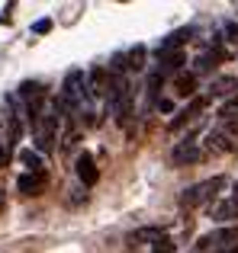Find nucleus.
<instances>
[{"mask_svg": "<svg viewBox=\"0 0 238 253\" xmlns=\"http://www.w3.org/2000/svg\"><path fill=\"white\" fill-rule=\"evenodd\" d=\"M209 218H213V221H219V224L238 221V186H235V196H232V199H226V202H216L213 209H209Z\"/></svg>", "mask_w": 238, "mask_h": 253, "instance_id": "6", "label": "nucleus"}, {"mask_svg": "<svg viewBox=\"0 0 238 253\" xmlns=\"http://www.w3.org/2000/svg\"><path fill=\"white\" fill-rule=\"evenodd\" d=\"M155 109H158V112H164V116H168V112H174V103H171V99H164V96H158Z\"/></svg>", "mask_w": 238, "mask_h": 253, "instance_id": "23", "label": "nucleus"}, {"mask_svg": "<svg viewBox=\"0 0 238 253\" xmlns=\"http://www.w3.org/2000/svg\"><path fill=\"white\" fill-rule=\"evenodd\" d=\"M164 77L158 74V71H151V77H148V96H151V103H158V86H161Z\"/></svg>", "mask_w": 238, "mask_h": 253, "instance_id": "21", "label": "nucleus"}, {"mask_svg": "<svg viewBox=\"0 0 238 253\" xmlns=\"http://www.w3.org/2000/svg\"><path fill=\"white\" fill-rule=\"evenodd\" d=\"M74 170H77V179H81L84 186H94L97 179H100V170H97V164H94V157H90V154H81V157H77Z\"/></svg>", "mask_w": 238, "mask_h": 253, "instance_id": "10", "label": "nucleus"}, {"mask_svg": "<svg viewBox=\"0 0 238 253\" xmlns=\"http://www.w3.org/2000/svg\"><path fill=\"white\" fill-rule=\"evenodd\" d=\"M193 141H196V138L187 135V141H180L174 151H171V164H174V167H187V164L200 161V148H196Z\"/></svg>", "mask_w": 238, "mask_h": 253, "instance_id": "5", "label": "nucleus"}, {"mask_svg": "<svg viewBox=\"0 0 238 253\" xmlns=\"http://www.w3.org/2000/svg\"><path fill=\"white\" fill-rule=\"evenodd\" d=\"M161 228H138V231H132V241H151V244H155V241H161Z\"/></svg>", "mask_w": 238, "mask_h": 253, "instance_id": "19", "label": "nucleus"}, {"mask_svg": "<svg viewBox=\"0 0 238 253\" xmlns=\"http://www.w3.org/2000/svg\"><path fill=\"white\" fill-rule=\"evenodd\" d=\"M81 99H84V71H68L64 77V86H61V103L68 109H81Z\"/></svg>", "mask_w": 238, "mask_h": 253, "instance_id": "3", "label": "nucleus"}, {"mask_svg": "<svg viewBox=\"0 0 238 253\" xmlns=\"http://www.w3.org/2000/svg\"><path fill=\"white\" fill-rule=\"evenodd\" d=\"M174 86H177V93H180V96H190V99L196 96V77L193 74H180Z\"/></svg>", "mask_w": 238, "mask_h": 253, "instance_id": "17", "label": "nucleus"}, {"mask_svg": "<svg viewBox=\"0 0 238 253\" xmlns=\"http://www.w3.org/2000/svg\"><path fill=\"white\" fill-rule=\"evenodd\" d=\"M110 84H113V77L107 74V68H90V93L94 96H103V93H110Z\"/></svg>", "mask_w": 238, "mask_h": 253, "instance_id": "14", "label": "nucleus"}, {"mask_svg": "<svg viewBox=\"0 0 238 253\" xmlns=\"http://www.w3.org/2000/svg\"><path fill=\"white\" fill-rule=\"evenodd\" d=\"M52 29V19H36L32 23V32H49Z\"/></svg>", "mask_w": 238, "mask_h": 253, "instance_id": "24", "label": "nucleus"}, {"mask_svg": "<svg viewBox=\"0 0 238 253\" xmlns=\"http://www.w3.org/2000/svg\"><path fill=\"white\" fill-rule=\"evenodd\" d=\"M158 74L161 77H168V74H177V71L183 68V61H187V55L183 51H171V55H158Z\"/></svg>", "mask_w": 238, "mask_h": 253, "instance_id": "13", "label": "nucleus"}, {"mask_svg": "<svg viewBox=\"0 0 238 253\" xmlns=\"http://www.w3.org/2000/svg\"><path fill=\"white\" fill-rule=\"evenodd\" d=\"M206 103H209L206 96H193V99L187 103V109H180V116H174V119H171V131H177V128H183L187 122H193V119L200 116L203 109H206Z\"/></svg>", "mask_w": 238, "mask_h": 253, "instance_id": "7", "label": "nucleus"}, {"mask_svg": "<svg viewBox=\"0 0 238 253\" xmlns=\"http://www.w3.org/2000/svg\"><path fill=\"white\" fill-rule=\"evenodd\" d=\"M45 183H49V176H45V173H23V176L16 179V189L26 192V196H36V192L45 189Z\"/></svg>", "mask_w": 238, "mask_h": 253, "instance_id": "12", "label": "nucleus"}, {"mask_svg": "<svg viewBox=\"0 0 238 253\" xmlns=\"http://www.w3.org/2000/svg\"><path fill=\"white\" fill-rule=\"evenodd\" d=\"M151 253H174V241H168V237L155 241V244H151Z\"/></svg>", "mask_w": 238, "mask_h": 253, "instance_id": "22", "label": "nucleus"}, {"mask_svg": "<svg viewBox=\"0 0 238 253\" xmlns=\"http://www.w3.org/2000/svg\"><path fill=\"white\" fill-rule=\"evenodd\" d=\"M0 161H3V151H0Z\"/></svg>", "mask_w": 238, "mask_h": 253, "instance_id": "26", "label": "nucleus"}, {"mask_svg": "<svg viewBox=\"0 0 238 253\" xmlns=\"http://www.w3.org/2000/svg\"><path fill=\"white\" fill-rule=\"evenodd\" d=\"M190 36H193V26H187V29H177V32H171L168 39H161V42H158L155 55H171V51H180V45H183V42H190Z\"/></svg>", "mask_w": 238, "mask_h": 253, "instance_id": "9", "label": "nucleus"}, {"mask_svg": "<svg viewBox=\"0 0 238 253\" xmlns=\"http://www.w3.org/2000/svg\"><path fill=\"white\" fill-rule=\"evenodd\" d=\"M19 161L29 167V173H42V157L36 151H19Z\"/></svg>", "mask_w": 238, "mask_h": 253, "instance_id": "18", "label": "nucleus"}, {"mask_svg": "<svg viewBox=\"0 0 238 253\" xmlns=\"http://www.w3.org/2000/svg\"><path fill=\"white\" fill-rule=\"evenodd\" d=\"M222 186H226V176H209V179H203V183H193L190 189L180 192V205L183 209H200V205H206Z\"/></svg>", "mask_w": 238, "mask_h": 253, "instance_id": "1", "label": "nucleus"}, {"mask_svg": "<svg viewBox=\"0 0 238 253\" xmlns=\"http://www.w3.org/2000/svg\"><path fill=\"white\" fill-rule=\"evenodd\" d=\"M226 58V51L216 45V48H209V51H203L200 58H196V71H209V68H216V64Z\"/></svg>", "mask_w": 238, "mask_h": 253, "instance_id": "16", "label": "nucleus"}, {"mask_svg": "<svg viewBox=\"0 0 238 253\" xmlns=\"http://www.w3.org/2000/svg\"><path fill=\"white\" fill-rule=\"evenodd\" d=\"M219 253H238V244H235V247H229V250H219Z\"/></svg>", "mask_w": 238, "mask_h": 253, "instance_id": "25", "label": "nucleus"}, {"mask_svg": "<svg viewBox=\"0 0 238 253\" xmlns=\"http://www.w3.org/2000/svg\"><path fill=\"white\" fill-rule=\"evenodd\" d=\"M55 125H58V112H49L45 119H39V125H36V148L39 151H52V144H55Z\"/></svg>", "mask_w": 238, "mask_h": 253, "instance_id": "4", "label": "nucleus"}, {"mask_svg": "<svg viewBox=\"0 0 238 253\" xmlns=\"http://www.w3.org/2000/svg\"><path fill=\"white\" fill-rule=\"evenodd\" d=\"M125 64H129L132 71H142L145 68V48H142V45H135V48L129 51V61H125Z\"/></svg>", "mask_w": 238, "mask_h": 253, "instance_id": "20", "label": "nucleus"}, {"mask_svg": "<svg viewBox=\"0 0 238 253\" xmlns=\"http://www.w3.org/2000/svg\"><path fill=\"white\" fill-rule=\"evenodd\" d=\"M235 244H238V228H219V231H213V234H203L200 241H196V250L219 253V250L235 247Z\"/></svg>", "mask_w": 238, "mask_h": 253, "instance_id": "2", "label": "nucleus"}, {"mask_svg": "<svg viewBox=\"0 0 238 253\" xmlns=\"http://www.w3.org/2000/svg\"><path fill=\"white\" fill-rule=\"evenodd\" d=\"M235 86H238V81L226 74V77H216V81L209 84V93H213V96H232Z\"/></svg>", "mask_w": 238, "mask_h": 253, "instance_id": "15", "label": "nucleus"}, {"mask_svg": "<svg viewBox=\"0 0 238 253\" xmlns=\"http://www.w3.org/2000/svg\"><path fill=\"white\" fill-rule=\"evenodd\" d=\"M219 128L232 131V135H238V96H232L226 106L219 109Z\"/></svg>", "mask_w": 238, "mask_h": 253, "instance_id": "11", "label": "nucleus"}, {"mask_svg": "<svg viewBox=\"0 0 238 253\" xmlns=\"http://www.w3.org/2000/svg\"><path fill=\"white\" fill-rule=\"evenodd\" d=\"M206 144L213 151H222V154H229V151H238V135H232V131L226 128H213L206 135Z\"/></svg>", "mask_w": 238, "mask_h": 253, "instance_id": "8", "label": "nucleus"}]
</instances>
